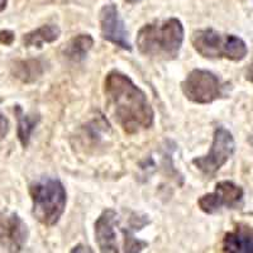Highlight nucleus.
I'll use <instances>...</instances> for the list:
<instances>
[{"label": "nucleus", "mask_w": 253, "mask_h": 253, "mask_svg": "<svg viewBox=\"0 0 253 253\" xmlns=\"http://www.w3.org/2000/svg\"><path fill=\"white\" fill-rule=\"evenodd\" d=\"M104 91L113 117L124 132L134 134L152 126V107L146 94L128 76L119 71L109 72Z\"/></svg>", "instance_id": "1"}, {"label": "nucleus", "mask_w": 253, "mask_h": 253, "mask_svg": "<svg viewBox=\"0 0 253 253\" xmlns=\"http://www.w3.org/2000/svg\"><path fill=\"white\" fill-rule=\"evenodd\" d=\"M150 223L146 215L132 210L107 209L95 223V237L101 253H141L147 242L135 233Z\"/></svg>", "instance_id": "2"}, {"label": "nucleus", "mask_w": 253, "mask_h": 253, "mask_svg": "<svg viewBox=\"0 0 253 253\" xmlns=\"http://www.w3.org/2000/svg\"><path fill=\"white\" fill-rule=\"evenodd\" d=\"M182 41V23L176 18H171L142 27L137 36V46L144 56L169 61L177 57Z\"/></svg>", "instance_id": "3"}, {"label": "nucleus", "mask_w": 253, "mask_h": 253, "mask_svg": "<svg viewBox=\"0 0 253 253\" xmlns=\"http://www.w3.org/2000/svg\"><path fill=\"white\" fill-rule=\"evenodd\" d=\"M29 191L35 218L47 227L55 225L66 208V190L63 185L55 178H46L32 185Z\"/></svg>", "instance_id": "4"}, {"label": "nucleus", "mask_w": 253, "mask_h": 253, "mask_svg": "<svg viewBox=\"0 0 253 253\" xmlns=\"http://www.w3.org/2000/svg\"><path fill=\"white\" fill-rule=\"evenodd\" d=\"M191 43L198 53L207 58L241 61L248 53L247 44L242 38L234 35H224L214 29H200L194 32Z\"/></svg>", "instance_id": "5"}, {"label": "nucleus", "mask_w": 253, "mask_h": 253, "mask_svg": "<svg viewBox=\"0 0 253 253\" xmlns=\"http://www.w3.org/2000/svg\"><path fill=\"white\" fill-rule=\"evenodd\" d=\"M185 96L193 103H213L223 96V85L218 76L207 70H194L182 83Z\"/></svg>", "instance_id": "6"}, {"label": "nucleus", "mask_w": 253, "mask_h": 253, "mask_svg": "<svg viewBox=\"0 0 253 253\" xmlns=\"http://www.w3.org/2000/svg\"><path fill=\"white\" fill-rule=\"evenodd\" d=\"M236 144L232 133L223 126H218L214 132L213 144L208 155L194 158L193 164L208 176H213L228 162L234 152Z\"/></svg>", "instance_id": "7"}, {"label": "nucleus", "mask_w": 253, "mask_h": 253, "mask_svg": "<svg viewBox=\"0 0 253 253\" xmlns=\"http://www.w3.org/2000/svg\"><path fill=\"white\" fill-rule=\"evenodd\" d=\"M28 229L17 214L0 211V253H18L26 245Z\"/></svg>", "instance_id": "8"}, {"label": "nucleus", "mask_w": 253, "mask_h": 253, "mask_svg": "<svg viewBox=\"0 0 253 253\" xmlns=\"http://www.w3.org/2000/svg\"><path fill=\"white\" fill-rule=\"evenodd\" d=\"M243 198V190L232 181H221L215 186L214 193L203 195L199 199V207L203 211L213 214L223 207L236 208Z\"/></svg>", "instance_id": "9"}, {"label": "nucleus", "mask_w": 253, "mask_h": 253, "mask_svg": "<svg viewBox=\"0 0 253 253\" xmlns=\"http://www.w3.org/2000/svg\"><path fill=\"white\" fill-rule=\"evenodd\" d=\"M100 28L101 37L108 42H112L115 46L130 51L129 41H128V32L124 27L123 20L119 15L118 9L113 4L104 5L100 10Z\"/></svg>", "instance_id": "10"}, {"label": "nucleus", "mask_w": 253, "mask_h": 253, "mask_svg": "<svg viewBox=\"0 0 253 253\" xmlns=\"http://www.w3.org/2000/svg\"><path fill=\"white\" fill-rule=\"evenodd\" d=\"M221 253H253V227L238 224L221 242Z\"/></svg>", "instance_id": "11"}, {"label": "nucleus", "mask_w": 253, "mask_h": 253, "mask_svg": "<svg viewBox=\"0 0 253 253\" xmlns=\"http://www.w3.org/2000/svg\"><path fill=\"white\" fill-rule=\"evenodd\" d=\"M60 35L61 31L57 26L47 24V26H42L24 35L23 44L26 47H37V48H41L44 43L55 42L60 37Z\"/></svg>", "instance_id": "12"}, {"label": "nucleus", "mask_w": 253, "mask_h": 253, "mask_svg": "<svg viewBox=\"0 0 253 253\" xmlns=\"http://www.w3.org/2000/svg\"><path fill=\"white\" fill-rule=\"evenodd\" d=\"M44 72V65L40 60L18 61L13 66V75L23 83H33Z\"/></svg>", "instance_id": "13"}, {"label": "nucleus", "mask_w": 253, "mask_h": 253, "mask_svg": "<svg viewBox=\"0 0 253 253\" xmlns=\"http://www.w3.org/2000/svg\"><path fill=\"white\" fill-rule=\"evenodd\" d=\"M94 44V40L90 35H79L72 38L67 43L66 48L63 51L65 56L74 62L83 61L86 57L87 52L91 49Z\"/></svg>", "instance_id": "14"}, {"label": "nucleus", "mask_w": 253, "mask_h": 253, "mask_svg": "<svg viewBox=\"0 0 253 253\" xmlns=\"http://www.w3.org/2000/svg\"><path fill=\"white\" fill-rule=\"evenodd\" d=\"M18 115V137H19L20 143L24 147L28 146L31 134L35 129L36 124L38 123L40 118L38 117H32V115H26L19 107H17Z\"/></svg>", "instance_id": "15"}, {"label": "nucleus", "mask_w": 253, "mask_h": 253, "mask_svg": "<svg viewBox=\"0 0 253 253\" xmlns=\"http://www.w3.org/2000/svg\"><path fill=\"white\" fill-rule=\"evenodd\" d=\"M9 132V122L4 117V114L0 112V141H3Z\"/></svg>", "instance_id": "16"}, {"label": "nucleus", "mask_w": 253, "mask_h": 253, "mask_svg": "<svg viewBox=\"0 0 253 253\" xmlns=\"http://www.w3.org/2000/svg\"><path fill=\"white\" fill-rule=\"evenodd\" d=\"M14 41V33L12 31H0V43L9 46Z\"/></svg>", "instance_id": "17"}, {"label": "nucleus", "mask_w": 253, "mask_h": 253, "mask_svg": "<svg viewBox=\"0 0 253 253\" xmlns=\"http://www.w3.org/2000/svg\"><path fill=\"white\" fill-rule=\"evenodd\" d=\"M71 253H92V251L89 247H85V246H78V247L71 251Z\"/></svg>", "instance_id": "18"}, {"label": "nucleus", "mask_w": 253, "mask_h": 253, "mask_svg": "<svg viewBox=\"0 0 253 253\" xmlns=\"http://www.w3.org/2000/svg\"><path fill=\"white\" fill-rule=\"evenodd\" d=\"M246 79H247L251 84H253V61L251 62L250 66H248L247 71H246Z\"/></svg>", "instance_id": "19"}, {"label": "nucleus", "mask_w": 253, "mask_h": 253, "mask_svg": "<svg viewBox=\"0 0 253 253\" xmlns=\"http://www.w3.org/2000/svg\"><path fill=\"white\" fill-rule=\"evenodd\" d=\"M6 3H8V0H0V12H3L4 9H5Z\"/></svg>", "instance_id": "20"}, {"label": "nucleus", "mask_w": 253, "mask_h": 253, "mask_svg": "<svg viewBox=\"0 0 253 253\" xmlns=\"http://www.w3.org/2000/svg\"><path fill=\"white\" fill-rule=\"evenodd\" d=\"M126 1L130 4H134V3H138V1H141V0H126Z\"/></svg>", "instance_id": "21"}]
</instances>
